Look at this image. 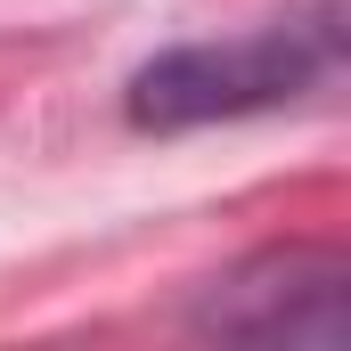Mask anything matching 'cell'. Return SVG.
<instances>
[{"mask_svg": "<svg viewBox=\"0 0 351 351\" xmlns=\"http://www.w3.org/2000/svg\"><path fill=\"white\" fill-rule=\"evenodd\" d=\"M335 74H343V8L311 0L278 25L229 33V41H180L164 58H147L123 90V114L131 131H204V123L319 98Z\"/></svg>", "mask_w": 351, "mask_h": 351, "instance_id": "1", "label": "cell"}, {"mask_svg": "<svg viewBox=\"0 0 351 351\" xmlns=\"http://www.w3.org/2000/svg\"><path fill=\"white\" fill-rule=\"evenodd\" d=\"M188 335H204V343L343 351V335H351V262L335 245H262L237 269L196 286Z\"/></svg>", "mask_w": 351, "mask_h": 351, "instance_id": "2", "label": "cell"}]
</instances>
